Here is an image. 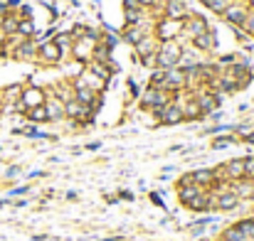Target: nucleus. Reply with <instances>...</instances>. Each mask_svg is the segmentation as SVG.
Listing matches in <instances>:
<instances>
[{
	"label": "nucleus",
	"instance_id": "17",
	"mask_svg": "<svg viewBox=\"0 0 254 241\" xmlns=\"http://www.w3.org/2000/svg\"><path fill=\"white\" fill-rule=\"evenodd\" d=\"M158 37L151 32V35H146L138 45H133V50H136V54H138V59H143V57H151V54H156L158 52Z\"/></svg>",
	"mask_w": 254,
	"mask_h": 241
},
{
	"label": "nucleus",
	"instance_id": "18",
	"mask_svg": "<svg viewBox=\"0 0 254 241\" xmlns=\"http://www.w3.org/2000/svg\"><path fill=\"white\" fill-rule=\"evenodd\" d=\"M163 15H165V18H175V20H185L188 8H185L183 0H165V5H163Z\"/></svg>",
	"mask_w": 254,
	"mask_h": 241
},
{
	"label": "nucleus",
	"instance_id": "37",
	"mask_svg": "<svg viewBox=\"0 0 254 241\" xmlns=\"http://www.w3.org/2000/svg\"><path fill=\"white\" fill-rule=\"evenodd\" d=\"M0 106H3V96H0Z\"/></svg>",
	"mask_w": 254,
	"mask_h": 241
},
{
	"label": "nucleus",
	"instance_id": "39",
	"mask_svg": "<svg viewBox=\"0 0 254 241\" xmlns=\"http://www.w3.org/2000/svg\"><path fill=\"white\" fill-rule=\"evenodd\" d=\"M252 219H254V216H252Z\"/></svg>",
	"mask_w": 254,
	"mask_h": 241
},
{
	"label": "nucleus",
	"instance_id": "19",
	"mask_svg": "<svg viewBox=\"0 0 254 241\" xmlns=\"http://www.w3.org/2000/svg\"><path fill=\"white\" fill-rule=\"evenodd\" d=\"M229 187H232V192H234L239 199H252V197H254V180L242 177V180H237V182H229Z\"/></svg>",
	"mask_w": 254,
	"mask_h": 241
},
{
	"label": "nucleus",
	"instance_id": "23",
	"mask_svg": "<svg viewBox=\"0 0 254 241\" xmlns=\"http://www.w3.org/2000/svg\"><path fill=\"white\" fill-rule=\"evenodd\" d=\"M87 69H92V72H94L99 79H104V81H109V79H111V74H114V69H111V62L106 64V62H94V59H92V62L87 64Z\"/></svg>",
	"mask_w": 254,
	"mask_h": 241
},
{
	"label": "nucleus",
	"instance_id": "2",
	"mask_svg": "<svg viewBox=\"0 0 254 241\" xmlns=\"http://www.w3.org/2000/svg\"><path fill=\"white\" fill-rule=\"evenodd\" d=\"M173 101V94L170 91H163V89H156V86H148L143 94H141V106L146 111H160L163 106H168Z\"/></svg>",
	"mask_w": 254,
	"mask_h": 241
},
{
	"label": "nucleus",
	"instance_id": "28",
	"mask_svg": "<svg viewBox=\"0 0 254 241\" xmlns=\"http://www.w3.org/2000/svg\"><path fill=\"white\" fill-rule=\"evenodd\" d=\"M28 118H30L32 123H45V121H50L45 104H42V106H35V108H28Z\"/></svg>",
	"mask_w": 254,
	"mask_h": 241
},
{
	"label": "nucleus",
	"instance_id": "24",
	"mask_svg": "<svg viewBox=\"0 0 254 241\" xmlns=\"http://www.w3.org/2000/svg\"><path fill=\"white\" fill-rule=\"evenodd\" d=\"M200 189H202V187H197L195 182H188V185H178V199H180V204L185 207V204H188V202H190V199H192V197H195V194L200 192Z\"/></svg>",
	"mask_w": 254,
	"mask_h": 241
},
{
	"label": "nucleus",
	"instance_id": "7",
	"mask_svg": "<svg viewBox=\"0 0 254 241\" xmlns=\"http://www.w3.org/2000/svg\"><path fill=\"white\" fill-rule=\"evenodd\" d=\"M247 15H249V8H247V3H242V0H234V3L222 13V18H224L232 27H242L244 20H247Z\"/></svg>",
	"mask_w": 254,
	"mask_h": 241
},
{
	"label": "nucleus",
	"instance_id": "35",
	"mask_svg": "<svg viewBox=\"0 0 254 241\" xmlns=\"http://www.w3.org/2000/svg\"><path fill=\"white\" fill-rule=\"evenodd\" d=\"M124 8H126V10H143L138 0H124Z\"/></svg>",
	"mask_w": 254,
	"mask_h": 241
},
{
	"label": "nucleus",
	"instance_id": "13",
	"mask_svg": "<svg viewBox=\"0 0 254 241\" xmlns=\"http://www.w3.org/2000/svg\"><path fill=\"white\" fill-rule=\"evenodd\" d=\"M185 207L192 209V212H210V209H215V197H212L210 189H200Z\"/></svg>",
	"mask_w": 254,
	"mask_h": 241
},
{
	"label": "nucleus",
	"instance_id": "22",
	"mask_svg": "<svg viewBox=\"0 0 254 241\" xmlns=\"http://www.w3.org/2000/svg\"><path fill=\"white\" fill-rule=\"evenodd\" d=\"M192 47L200 50V52H210V50H215V35H212V30H207V32L192 37Z\"/></svg>",
	"mask_w": 254,
	"mask_h": 241
},
{
	"label": "nucleus",
	"instance_id": "5",
	"mask_svg": "<svg viewBox=\"0 0 254 241\" xmlns=\"http://www.w3.org/2000/svg\"><path fill=\"white\" fill-rule=\"evenodd\" d=\"M163 91H170V94H178V91H185V72L180 67H173V69H165L163 74V81L160 86Z\"/></svg>",
	"mask_w": 254,
	"mask_h": 241
},
{
	"label": "nucleus",
	"instance_id": "6",
	"mask_svg": "<svg viewBox=\"0 0 254 241\" xmlns=\"http://www.w3.org/2000/svg\"><path fill=\"white\" fill-rule=\"evenodd\" d=\"M45 101H47V96H45V91H42L40 86H28V89H23V96H20V101H18V108L28 111V108L42 106Z\"/></svg>",
	"mask_w": 254,
	"mask_h": 241
},
{
	"label": "nucleus",
	"instance_id": "10",
	"mask_svg": "<svg viewBox=\"0 0 254 241\" xmlns=\"http://www.w3.org/2000/svg\"><path fill=\"white\" fill-rule=\"evenodd\" d=\"M210 30V25H207V20L202 18V15H185V25H183V35H188L190 40L192 37H197V35H202V32H207Z\"/></svg>",
	"mask_w": 254,
	"mask_h": 241
},
{
	"label": "nucleus",
	"instance_id": "32",
	"mask_svg": "<svg viewBox=\"0 0 254 241\" xmlns=\"http://www.w3.org/2000/svg\"><path fill=\"white\" fill-rule=\"evenodd\" d=\"M229 145H234V135H224V138H215L212 140L215 150H222V148H229Z\"/></svg>",
	"mask_w": 254,
	"mask_h": 241
},
{
	"label": "nucleus",
	"instance_id": "25",
	"mask_svg": "<svg viewBox=\"0 0 254 241\" xmlns=\"http://www.w3.org/2000/svg\"><path fill=\"white\" fill-rule=\"evenodd\" d=\"M15 57H18V59H35V57H37V47H35V42L25 40V42L15 50Z\"/></svg>",
	"mask_w": 254,
	"mask_h": 241
},
{
	"label": "nucleus",
	"instance_id": "16",
	"mask_svg": "<svg viewBox=\"0 0 254 241\" xmlns=\"http://www.w3.org/2000/svg\"><path fill=\"white\" fill-rule=\"evenodd\" d=\"M146 35H151V32H148V27H146L143 20H138V23H133V25H126V30H124V40H126L128 45H138Z\"/></svg>",
	"mask_w": 254,
	"mask_h": 241
},
{
	"label": "nucleus",
	"instance_id": "1",
	"mask_svg": "<svg viewBox=\"0 0 254 241\" xmlns=\"http://www.w3.org/2000/svg\"><path fill=\"white\" fill-rule=\"evenodd\" d=\"M180 57H183V47L178 40H168L158 45L156 52V69H173L180 67Z\"/></svg>",
	"mask_w": 254,
	"mask_h": 241
},
{
	"label": "nucleus",
	"instance_id": "29",
	"mask_svg": "<svg viewBox=\"0 0 254 241\" xmlns=\"http://www.w3.org/2000/svg\"><path fill=\"white\" fill-rule=\"evenodd\" d=\"M234 226H237V229H239V231H242V234L249 239V241H254V219H252V216H247V219H239Z\"/></svg>",
	"mask_w": 254,
	"mask_h": 241
},
{
	"label": "nucleus",
	"instance_id": "34",
	"mask_svg": "<svg viewBox=\"0 0 254 241\" xmlns=\"http://www.w3.org/2000/svg\"><path fill=\"white\" fill-rule=\"evenodd\" d=\"M242 30H244L249 37H254V13H249V15H247V20H244Z\"/></svg>",
	"mask_w": 254,
	"mask_h": 241
},
{
	"label": "nucleus",
	"instance_id": "38",
	"mask_svg": "<svg viewBox=\"0 0 254 241\" xmlns=\"http://www.w3.org/2000/svg\"><path fill=\"white\" fill-rule=\"evenodd\" d=\"M252 216H254V209H252Z\"/></svg>",
	"mask_w": 254,
	"mask_h": 241
},
{
	"label": "nucleus",
	"instance_id": "8",
	"mask_svg": "<svg viewBox=\"0 0 254 241\" xmlns=\"http://www.w3.org/2000/svg\"><path fill=\"white\" fill-rule=\"evenodd\" d=\"M92 106H84V104H79L77 99H72V101H67L64 104V116H69L72 121H77V123H89L92 121Z\"/></svg>",
	"mask_w": 254,
	"mask_h": 241
},
{
	"label": "nucleus",
	"instance_id": "36",
	"mask_svg": "<svg viewBox=\"0 0 254 241\" xmlns=\"http://www.w3.org/2000/svg\"><path fill=\"white\" fill-rule=\"evenodd\" d=\"M151 202H156L158 207H163V202H160V197H158V194H151Z\"/></svg>",
	"mask_w": 254,
	"mask_h": 241
},
{
	"label": "nucleus",
	"instance_id": "27",
	"mask_svg": "<svg viewBox=\"0 0 254 241\" xmlns=\"http://www.w3.org/2000/svg\"><path fill=\"white\" fill-rule=\"evenodd\" d=\"M200 3L205 5V8H210L212 13H217V15H222L232 3H234V0H200Z\"/></svg>",
	"mask_w": 254,
	"mask_h": 241
},
{
	"label": "nucleus",
	"instance_id": "11",
	"mask_svg": "<svg viewBox=\"0 0 254 241\" xmlns=\"http://www.w3.org/2000/svg\"><path fill=\"white\" fill-rule=\"evenodd\" d=\"M212 197H215V209H220V212H232V209H237L239 202H242V199L232 192V187H229V189H222V192H215Z\"/></svg>",
	"mask_w": 254,
	"mask_h": 241
},
{
	"label": "nucleus",
	"instance_id": "15",
	"mask_svg": "<svg viewBox=\"0 0 254 241\" xmlns=\"http://www.w3.org/2000/svg\"><path fill=\"white\" fill-rule=\"evenodd\" d=\"M74 86H87V89H94L96 94H101V91L106 89V81H104V79H99L92 69H84V72H82V77L74 81Z\"/></svg>",
	"mask_w": 254,
	"mask_h": 241
},
{
	"label": "nucleus",
	"instance_id": "26",
	"mask_svg": "<svg viewBox=\"0 0 254 241\" xmlns=\"http://www.w3.org/2000/svg\"><path fill=\"white\" fill-rule=\"evenodd\" d=\"M55 45L60 47V52H62V54L72 52V47H74V37H72V32H62V35H55Z\"/></svg>",
	"mask_w": 254,
	"mask_h": 241
},
{
	"label": "nucleus",
	"instance_id": "4",
	"mask_svg": "<svg viewBox=\"0 0 254 241\" xmlns=\"http://www.w3.org/2000/svg\"><path fill=\"white\" fill-rule=\"evenodd\" d=\"M190 94L195 96V101H197L202 116H205V113H212V111L220 106V94L212 91L210 86H200V89H195V91H190Z\"/></svg>",
	"mask_w": 254,
	"mask_h": 241
},
{
	"label": "nucleus",
	"instance_id": "31",
	"mask_svg": "<svg viewBox=\"0 0 254 241\" xmlns=\"http://www.w3.org/2000/svg\"><path fill=\"white\" fill-rule=\"evenodd\" d=\"M3 99H8V101H20V96H23V89L20 86H10V89H5L3 94H0Z\"/></svg>",
	"mask_w": 254,
	"mask_h": 241
},
{
	"label": "nucleus",
	"instance_id": "3",
	"mask_svg": "<svg viewBox=\"0 0 254 241\" xmlns=\"http://www.w3.org/2000/svg\"><path fill=\"white\" fill-rule=\"evenodd\" d=\"M183 25L185 20H175V18H160L156 25V37L158 42H168V40H178L183 35Z\"/></svg>",
	"mask_w": 254,
	"mask_h": 241
},
{
	"label": "nucleus",
	"instance_id": "33",
	"mask_svg": "<svg viewBox=\"0 0 254 241\" xmlns=\"http://www.w3.org/2000/svg\"><path fill=\"white\" fill-rule=\"evenodd\" d=\"M244 177L247 180H254V158H244Z\"/></svg>",
	"mask_w": 254,
	"mask_h": 241
},
{
	"label": "nucleus",
	"instance_id": "30",
	"mask_svg": "<svg viewBox=\"0 0 254 241\" xmlns=\"http://www.w3.org/2000/svg\"><path fill=\"white\" fill-rule=\"evenodd\" d=\"M18 35H23V37H32L35 35V23L32 20H25V18H20V23H18Z\"/></svg>",
	"mask_w": 254,
	"mask_h": 241
},
{
	"label": "nucleus",
	"instance_id": "14",
	"mask_svg": "<svg viewBox=\"0 0 254 241\" xmlns=\"http://www.w3.org/2000/svg\"><path fill=\"white\" fill-rule=\"evenodd\" d=\"M190 177H192V182H195L197 187H202V189H212V187H215V182H217V172H215L212 167L192 170V172H190Z\"/></svg>",
	"mask_w": 254,
	"mask_h": 241
},
{
	"label": "nucleus",
	"instance_id": "20",
	"mask_svg": "<svg viewBox=\"0 0 254 241\" xmlns=\"http://www.w3.org/2000/svg\"><path fill=\"white\" fill-rule=\"evenodd\" d=\"M74 99L84 106H92V108H96V104H99V94L94 89H87V86H74Z\"/></svg>",
	"mask_w": 254,
	"mask_h": 241
},
{
	"label": "nucleus",
	"instance_id": "12",
	"mask_svg": "<svg viewBox=\"0 0 254 241\" xmlns=\"http://www.w3.org/2000/svg\"><path fill=\"white\" fill-rule=\"evenodd\" d=\"M37 59H40L42 64H57V62L62 59V52H60V47L55 45V40H47V42H42V45L37 47Z\"/></svg>",
	"mask_w": 254,
	"mask_h": 241
},
{
	"label": "nucleus",
	"instance_id": "21",
	"mask_svg": "<svg viewBox=\"0 0 254 241\" xmlns=\"http://www.w3.org/2000/svg\"><path fill=\"white\" fill-rule=\"evenodd\" d=\"M45 108H47V116H50V121H60V118H64V101L62 99H47L45 101Z\"/></svg>",
	"mask_w": 254,
	"mask_h": 241
},
{
	"label": "nucleus",
	"instance_id": "9",
	"mask_svg": "<svg viewBox=\"0 0 254 241\" xmlns=\"http://www.w3.org/2000/svg\"><path fill=\"white\" fill-rule=\"evenodd\" d=\"M156 118H158L163 126H178V123H183V121H185L183 108H180L175 101H170L168 106H163L160 111H156Z\"/></svg>",
	"mask_w": 254,
	"mask_h": 241
}]
</instances>
